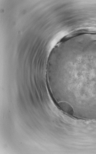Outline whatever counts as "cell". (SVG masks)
Instances as JSON below:
<instances>
[{
    "instance_id": "cell-1",
    "label": "cell",
    "mask_w": 96,
    "mask_h": 154,
    "mask_svg": "<svg viewBox=\"0 0 96 154\" xmlns=\"http://www.w3.org/2000/svg\"><path fill=\"white\" fill-rule=\"evenodd\" d=\"M60 107L64 112L70 115H73L74 110L73 107L69 104L66 102H61L59 103Z\"/></svg>"
}]
</instances>
